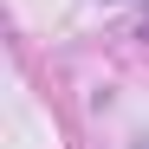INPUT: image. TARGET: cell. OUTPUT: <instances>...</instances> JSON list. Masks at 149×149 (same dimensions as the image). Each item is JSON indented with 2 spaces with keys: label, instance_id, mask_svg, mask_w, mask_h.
<instances>
[{
  "label": "cell",
  "instance_id": "1",
  "mask_svg": "<svg viewBox=\"0 0 149 149\" xmlns=\"http://www.w3.org/2000/svg\"><path fill=\"white\" fill-rule=\"evenodd\" d=\"M136 149H149V136H143V143H136Z\"/></svg>",
  "mask_w": 149,
  "mask_h": 149
}]
</instances>
